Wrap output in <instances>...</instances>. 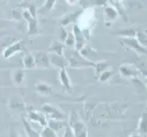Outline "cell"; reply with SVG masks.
Instances as JSON below:
<instances>
[{"label": "cell", "mask_w": 147, "mask_h": 137, "mask_svg": "<svg viewBox=\"0 0 147 137\" xmlns=\"http://www.w3.org/2000/svg\"><path fill=\"white\" fill-rule=\"evenodd\" d=\"M65 128H66V132L64 133L63 137H75V136H74V134H73V133H72L71 129L69 128V125L66 126Z\"/></svg>", "instance_id": "cell-17"}, {"label": "cell", "mask_w": 147, "mask_h": 137, "mask_svg": "<svg viewBox=\"0 0 147 137\" xmlns=\"http://www.w3.org/2000/svg\"><path fill=\"white\" fill-rule=\"evenodd\" d=\"M67 1L69 3V4H72V5H74V4H76L78 2V0H67Z\"/></svg>", "instance_id": "cell-19"}, {"label": "cell", "mask_w": 147, "mask_h": 137, "mask_svg": "<svg viewBox=\"0 0 147 137\" xmlns=\"http://www.w3.org/2000/svg\"><path fill=\"white\" fill-rule=\"evenodd\" d=\"M28 119L32 121H35V123H38V124H40L43 127L48 125V120L46 118V115L42 113H39V111H28Z\"/></svg>", "instance_id": "cell-3"}, {"label": "cell", "mask_w": 147, "mask_h": 137, "mask_svg": "<svg viewBox=\"0 0 147 137\" xmlns=\"http://www.w3.org/2000/svg\"><path fill=\"white\" fill-rule=\"evenodd\" d=\"M23 63L26 69H34L36 68V59L32 55H26L23 57Z\"/></svg>", "instance_id": "cell-8"}, {"label": "cell", "mask_w": 147, "mask_h": 137, "mask_svg": "<svg viewBox=\"0 0 147 137\" xmlns=\"http://www.w3.org/2000/svg\"><path fill=\"white\" fill-rule=\"evenodd\" d=\"M94 67L96 69V72H97V74H100V73H101V72H104V70H106V68H107V63L100 62L98 64H95Z\"/></svg>", "instance_id": "cell-16"}, {"label": "cell", "mask_w": 147, "mask_h": 137, "mask_svg": "<svg viewBox=\"0 0 147 137\" xmlns=\"http://www.w3.org/2000/svg\"><path fill=\"white\" fill-rule=\"evenodd\" d=\"M24 77H25V72L21 70H18L17 72L14 73V76H13L15 82H16L18 85H21L22 84Z\"/></svg>", "instance_id": "cell-11"}, {"label": "cell", "mask_w": 147, "mask_h": 137, "mask_svg": "<svg viewBox=\"0 0 147 137\" xmlns=\"http://www.w3.org/2000/svg\"><path fill=\"white\" fill-rule=\"evenodd\" d=\"M113 75V72H108V70H104L100 73V82H105L111 77Z\"/></svg>", "instance_id": "cell-15"}, {"label": "cell", "mask_w": 147, "mask_h": 137, "mask_svg": "<svg viewBox=\"0 0 147 137\" xmlns=\"http://www.w3.org/2000/svg\"><path fill=\"white\" fill-rule=\"evenodd\" d=\"M23 41H18L16 43H13L12 45H10L9 47H7L6 49H5L4 51V58L5 59H8L9 57H11V56L15 53H17L18 51H21L23 49Z\"/></svg>", "instance_id": "cell-4"}, {"label": "cell", "mask_w": 147, "mask_h": 137, "mask_svg": "<svg viewBox=\"0 0 147 137\" xmlns=\"http://www.w3.org/2000/svg\"><path fill=\"white\" fill-rule=\"evenodd\" d=\"M40 136L41 137H58L56 132L54 130H52L51 128H49L48 125L44 127V129L41 132V134H40Z\"/></svg>", "instance_id": "cell-12"}, {"label": "cell", "mask_w": 147, "mask_h": 137, "mask_svg": "<svg viewBox=\"0 0 147 137\" xmlns=\"http://www.w3.org/2000/svg\"><path fill=\"white\" fill-rule=\"evenodd\" d=\"M37 90L39 91L40 93H42L44 95H51L52 90L51 87L45 83H40L37 85Z\"/></svg>", "instance_id": "cell-9"}, {"label": "cell", "mask_w": 147, "mask_h": 137, "mask_svg": "<svg viewBox=\"0 0 147 137\" xmlns=\"http://www.w3.org/2000/svg\"><path fill=\"white\" fill-rule=\"evenodd\" d=\"M123 41L126 43V45L130 46V47H131V46L133 48L135 47V49H136V50H141V49H142L143 51L146 52L144 49H142V48L140 47L139 44H138V42H137V40H136V39H134V38H131V39H130V38H124V39H123Z\"/></svg>", "instance_id": "cell-13"}, {"label": "cell", "mask_w": 147, "mask_h": 137, "mask_svg": "<svg viewBox=\"0 0 147 137\" xmlns=\"http://www.w3.org/2000/svg\"><path fill=\"white\" fill-rule=\"evenodd\" d=\"M68 125L71 129L75 137H88L87 126L75 111H70Z\"/></svg>", "instance_id": "cell-1"}, {"label": "cell", "mask_w": 147, "mask_h": 137, "mask_svg": "<svg viewBox=\"0 0 147 137\" xmlns=\"http://www.w3.org/2000/svg\"><path fill=\"white\" fill-rule=\"evenodd\" d=\"M10 137H18L17 131L13 128H11V130H10Z\"/></svg>", "instance_id": "cell-18"}, {"label": "cell", "mask_w": 147, "mask_h": 137, "mask_svg": "<svg viewBox=\"0 0 147 137\" xmlns=\"http://www.w3.org/2000/svg\"><path fill=\"white\" fill-rule=\"evenodd\" d=\"M68 123L64 120H52V119L48 120V126L52 130H54L55 132L66 127Z\"/></svg>", "instance_id": "cell-6"}, {"label": "cell", "mask_w": 147, "mask_h": 137, "mask_svg": "<svg viewBox=\"0 0 147 137\" xmlns=\"http://www.w3.org/2000/svg\"><path fill=\"white\" fill-rule=\"evenodd\" d=\"M59 80H60V83L62 84L64 90L67 91V92H71L72 87H71V84H70V80H69V75L67 73V70H66L65 68L60 69Z\"/></svg>", "instance_id": "cell-5"}, {"label": "cell", "mask_w": 147, "mask_h": 137, "mask_svg": "<svg viewBox=\"0 0 147 137\" xmlns=\"http://www.w3.org/2000/svg\"><path fill=\"white\" fill-rule=\"evenodd\" d=\"M147 117H146V113H143L142 115V117L140 119V121H139V132L141 134H146V131H147Z\"/></svg>", "instance_id": "cell-10"}, {"label": "cell", "mask_w": 147, "mask_h": 137, "mask_svg": "<svg viewBox=\"0 0 147 137\" xmlns=\"http://www.w3.org/2000/svg\"><path fill=\"white\" fill-rule=\"evenodd\" d=\"M22 121H23L24 128H25V131H26V134H27L28 137H41L40 136V134L38 133L36 130L31 127V125L28 123L26 119L23 118Z\"/></svg>", "instance_id": "cell-7"}, {"label": "cell", "mask_w": 147, "mask_h": 137, "mask_svg": "<svg viewBox=\"0 0 147 137\" xmlns=\"http://www.w3.org/2000/svg\"><path fill=\"white\" fill-rule=\"evenodd\" d=\"M130 137H141L139 134H134V135H131Z\"/></svg>", "instance_id": "cell-20"}, {"label": "cell", "mask_w": 147, "mask_h": 137, "mask_svg": "<svg viewBox=\"0 0 147 137\" xmlns=\"http://www.w3.org/2000/svg\"><path fill=\"white\" fill-rule=\"evenodd\" d=\"M41 110L45 114L49 116V119L52 120H65V115L60 111L59 109L55 108L54 106L49 105V104H44Z\"/></svg>", "instance_id": "cell-2"}, {"label": "cell", "mask_w": 147, "mask_h": 137, "mask_svg": "<svg viewBox=\"0 0 147 137\" xmlns=\"http://www.w3.org/2000/svg\"><path fill=\"white\" fill-rule=\"evenodd\" d=\"M120 72L123 76H126V77H134V76L136 75V73H134L129 67H126V66H121L120 68Z\"/></svg>", "instance_id": "cell-14"}]
</instances>
